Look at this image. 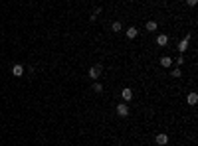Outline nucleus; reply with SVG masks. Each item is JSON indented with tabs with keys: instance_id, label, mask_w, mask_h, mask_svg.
<instances>
[{
	"instance_id": "nucleus-5",
	"label": "nucleus",
	"mask_w": 198,
	"mask_h": 146,
	"mask_svg": "<svg viewBox=\"0 0 198 146\" xmlns=\"http://www.w3.org/2000/svg\"><path fill=\"white\" fill-rule=\"evenodd\" d=\"M121 97H123V101L125 103H129L131 99H133V91H131L129 87H125V89H121Z\"/></svg>"
},
{
	"instance_id": "nucleus-15",
	"label": "nucleus",
	"mask_w": 198,
	"mask_h": 146,
	"mask_svg": "<svg viewBox=\"0 0 198 146\" xmlns=\"http://www.w3.org/2000/svg\"><path fill=\"white\" fill-rule=\"evenodd\" d=\"M186 4H188V6H196L198 0H186Z\"/></svg>"
},
{
	"instance_id": "nucleus-3",
	"label": "nucleus",
	"mask_w": 198,
	"mask_h": 146,
	"mask_svg": "<svg viewBox=\"0 0 198 146\" xmlns=\"http://www.w3.org/2000/svg\"><path fill=\"white\" fill-rule=\"evenodd\" d=\"M155 142H157L159 146H164V144H168V134H164V132L157 134V136H155Z\"/></svg>"
},
{
	"instance_id": "nucleus-2",
	"label": "nucleus",
	"mask_w": 198,
	"mask_h": 146,
	"mask_svg": "<svg viewBox=\"0 0 198 146\" xmlns=\"http://www.w3.org/2000/svg\"><path fill=\"white\" fill-rule=\"evenodd\" d=\"M101 71H103V67H101V65H93V67L91 69H89V79H97L99 77V75H101Z\"/></svg>"
},
{
	"instance_id": "nucleus-1",
	"label": "nucleus",
	"mask_w": 198,
	"mask_h": 146,
	"mask_svg": "<svg viewBox=\"0 0 198 146\" xmlns=\"http://www.w3.org/2000/svg\"><path fill=\"white\" fill-rule=\"evenodd\" d=\"M190 34H188L186 37H182V40H180V44H178V51H180V53H184V51L188 49V44H190Z\"/></svg>"
},
{
	"instance_id": "nucleus-11",
	"label": "nucleus",
	"mask_w": 198,
	"mask_h": 146,
	"mask_svg": "<svg viewBox=\"0 0 198 146\" xmlns=\"http://www.w3.org/2000/svg\"><path fill=\"white\" fill-rule=\"evenodd\" d=\"M137 36H139V30H137V28H129V30H127V37H129V40H135Z\"/></svg>"
},
{
	"instance_id": "nucleus-7",
	"label": "nucleus",
	"mask_w": 198,
	"mask_h": 146,
	"mask_svg": "<svg viewBox=\"0 0 198 146\" xmlns=\"http://www.w3.org/2000/svg\"><path fill=\"white\" fill-rule=\"evenodd\" d=\"M167 44H168V36H167V34H161V36H157V45H161V48H164Z\"/></svg>"
},
{
	"instance_id": "nucleus-10",
	"label": "nucleus",
	"mask_w": 198,
	"mask_h": 146,
	"mask_svg": "<svg viewBox=\"0 0 198 146\" xmlns=\"http://www.w3.org/2000/svg\"><path fill=\"white\" fill-rule=\"evenodd\" d=\"M145 28H147V32H155V30H157V28H159V24H157V22H155V20H149L147 24H145Z\"/></svg>"
},
{
	"instance_id": "nucleus-14",
	"label": "nucleus",
	"mask_w": 198,
	"mask_h": 146,
	"mask_svg": "<svg viewBox=\"0 0 198 146\" xmlns=\"http://www.w3.org/2000/svg\"><path fill=\"white\" fill-rule=\"evenodd\" d=\"M180 75H182V71H180V69H178V67H176V69H172V77H176V79H178V77H180Z\"/></svg>"
},
{
	"instance_id": "nucleus-9",
	"label": "nucleus",
	"mask_w": 198,
	"mask_h": 146,
	"mask_svg": "<svg viewBox=\"0 0 198 146\" xmlns=\"http://www.w3.org/2000/svg\"><path fill=\"white\" fill-rule=\"evenodd\" d=\"M186 103H188V105H196V103H198V95H196V93H188V95H186Z\"/></svg>"
},
{
	"instance_id": "nucleus-8",
	"label": "nucleus",
	"mask_w": 198,
	"mask_h": 146,
	"mask_svg": "<svg viewBox=\"0 0 198 146\" xmlns=\"http://www.w3.org/2000/svg\"><path fill=\"white\" fill-rule=\"evenodd\" d=\"M161 65H163V67H171V65H172V57H171V55H163V57H161Z\"/></svg>"
},
{
	"instance_id": "nucleus-13",
	"label": "nucleus",
	"mask_w": 198,
	"mask_h": 146,
	"mask_svg": "<svg viewBox=\"0 0 198 146\" xmlns=\"http://www.w3.org/2000/svg\"><path fill=\"white\" fill-rule=\"evenodd\" d=\"M91 89H93L95 93H101V91H103V85H101V83H93V85H91Z\"/></svg>"
},
{
	"instance_id": "nucleus-16",
	"label": "nucleus",
	"mask_w": 198,
	"mask_h": 146,
	"mask_svg": "<svg viewBox=\"0 0 198 146\" xmlns=\"http://www.w3.org/2000/svg\"><path fill=\"white\" fill-rule=\"evenodd\" d=\"M176 63H178V65H182V63H184V57H182V55H180V57H176Z\"/></svg>"
},
{
	"instance_id": "nucleus-4",
	"label": "nucleus",
	"mask_w": 198,
	"mask_h": 146,
	"mask_svg": "<svg viewBox=\"0 0 198 146\" xmlns=\"http://www.w3.org/2000/svg\"><path fill=\"white\" fill-rule=\"evenodd\" d=\"M117 115H119V116H123V119H125V116L129 115V105H125V103L117 105Z\"/></svg>"
},
{
	"instance_id": "nucleus-6",
	"label": "nucleus",
	"mask_w": 198,
	"mask_h": 146,
	"mask_svg": "<svg viewBox=\"0 0 198 146\" xmlns=\"http://www.w3.org/2000/svg\"><path fill=\"white\" fill-rule=\"evenodd\" d=\"M12 75H14V77H22V75H24V65H14V67H12Z\"/></svg>"
},
{
	"instance_id": "nucleus-12",
	"label": "nucleus",
	"mask_w": 198,
	"mask_h": 146,
	"mask_svg": "<svg viewBox=\"0 0 198 146\" xmlns=\"http://www.w3.org/2000/svg\"><path fill=\"white\" fill-rule=\"evenodd\" d=\"M111 28H113V32H121L123 30V24H121V22H113Z\"/></svg>"
}]
</instances>
